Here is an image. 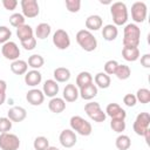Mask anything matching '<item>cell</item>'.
I'll use <instances>...</instances> for the list:
<instances>
[{
    "label": "cell",
    "instance_id": "603a6c76",
    "mask_svg": "<svg viewBox=\"0 0 150 150\" xmlns=\"http://www.w3.org/2000/svg\"><path fill=\"white\" fill-rule=\"evenodd\" d=\"M118 35V29L115 25L109 23L102 28V36L105 41H114Z\"/></svg>",
    "mask_w": 150,
    "mask_h": 150
},
{
    "label": "cell",
    "instance_id": "9c48e42d",
    "mask_svg": "<svg viewBox=\"0 0 150 150\" xmlns=\"http://www.w3.org/2000/svg\"><path fill=\"white\" fill-rule=\"evenodd\" d=\"M22 15L25 18H36L40 13V7L36 0H21Z\"/></svg>",
    "mask_w": 150,
    "mask_h": 150
},
{
    "label": "cell",
    "instance_id": "8fae6325",
    "mask_svg": "<svg viewBox=\"0 0 150 150\" xmlns=\"http://www.w3.org/2000/svg\"><path fill=\"white\" fill-rule=\"evenodd\" d=\"M1 53L4 55L5 59L7 60H11L12 62L18 60L19 56H20V49H19V46L13 42V41H8L6 43L2 45L1 47Z\"/></svg>",
    "mask_w": 150,
    "mask_h": 150
},
{
    "label": "cell",
    "instance_id": "3957f363",
    "mask_svg": "<svg viewBox=\"0 0 150 150\" xmlns=\"http://www.w3.org/2000/svg\"><path fill=\"white\" fill-rule=\"evenodd\" d=\"M110 14L115 26H123L128 21V8L124 2H114L110 6Z\"/></svg>",
    "mask_w": 150,
    "mask_h": 150
},
{
    "label": "cell",
    "instance_id": "e575fe53",
    "mask_svg": "<svg viewBox=\"0 0 150 150\" xmlns=\"http://www.w3.org/2000/svg\"><path fill=\"white\" fill-rule=\"evenodd\" d=\"M110 127L111 129L117 132V134H121L122 131L125 130V121L124 120H118V118H111V122H110Z\"/></svg>",
    "mask_w": 150,
    "mask_h": 150
},
{
    "label": "cell",
    "instance_id": "ee69618b",
    "mask_svg": "<svg viewBox=\"0 0 150 150\" xmlns=\"http://www.w3.org/2000/svg\"><path fill=\"white\" fill-rule=\"evenodd\" d=\"M141 64L144 68H150V54H144L141 57Z\"/></svg>",
    "mask_w": 150,
    "mask_h": 150
},
{
    "label": "cell",
    "instance_id": "7c38bea8",
    "mask_svg": "<svg viewBox=\"0 0 150 150\" xmlns=\"http://www.w3.org/2000/svg\"><path fill=\"white\" fill-rule=\"evenodd\" d=\"M59 141H60L62 146L71 148V146H74L76 144L77 137H76V134L71 129H64V130L61 131V134L59 136Z\"/></svg>",
    "mask_w": 150,
    "mask_h": 150
},
{
    "label": "cell",
    "instance_id": "f35d334b",
    "mask_svg": "<svg viewBox=\"0 0 150 150\" xmlns=\"http://www.w3.org/2000/svg\"><path fill=\"white\" fill-rule=\"evenodd\" d=\"M12 36V32L7 26H0V43H6L9 41V38Z\"/></svg>",
    "mask_w": 150,
    "mask_h": 150
},
{
    "label": "cell",
    "instance_id": "277c9868",
    "mask_svg": "<svg viewBox=\"0 0 150 150\" xmlns=\"http://www.w3.org/2000/svg\"><path fill=\"white\" fill-rule=\"evenodd\" d=\"M69 123H70L71 130L74 132H77L81 136H89L91 134V131H93L91 124L87 120L81 117V116H77V115L76 116H71Z\"/></svg>",
    "mask_w": 150,
    "mask_h": 150
},
{
    "label": "cell",
    "instance_id": "4316f807",
    "mask_svg": "<svg viewBox=\"0 0 150 150\" xmlns=\"http://www.w3.org/2000/svg\"><path fill=\"white\" fill-rule=\"evenodd\" d=\"M50 32H52L50 25L47 23V22H41V23H39V25L36 26V28H35V35H36V38L40 39V40L47 39V38L49 36Z\"/></svg>",
    "mask_w": 150,
    "mask_h": 150
},
{
    "label": "cell",
    "instance_id": "d6a6232c",
    "mask_svg": "<svg viewBox=\"0 0 150 150\" xmlns=\"http://www.w3.org/2000/svg\"><path fill=\"white\" fill-rule=\"evenodd\" d=\"M136 100L138 102H141L142 104H146L150 102V90L146 88H141L137 90L136 93Z\"/></svg>",
    "mask_w": 150,
    "mask_h": 150
},
{
    "label": "cell",
    "instance_id": "44dd1931",
    "mask_svg": "<svg viewBox=\"0 0 150 150\" xmlns=\"http://www.w3.org/2000/svg\"><path fill=\"white\" fill-rule=\"evenodd\" d=\"M48 108H49V110L52 112L60 114L66 109V101L63 98H61V97L55 96V97L50 98V101L48 102Z\"/></svg>",
    "mask_w": 150,
    "mask_h": 150
},
{
    "label": "cell",
    "instance_id": "681fc988",
    "mask_svg": "<svg viewBox=\"0 0 150 150\" xmlns=\"http://www.w3.org/2000/svg\"><path fill=\"white\" fill-rule=\"evenodd\" d=\"M80 150H82V149H80Z\"/></svg>",
    "mask_w": 150,
    "mask_h": 150
},
{
    "label": "cell",
    "instance_id": "8992f818",
    "mask_svg": "<svg viewBox=\"0 0 150 150\" xmlns=\"http://www.w3.org/2000/svg\"><path fill=\"white\" fill-rule=\"evenodd\" d=\"M20 146V139L16 135L11 132L0 134V149L1 150H18Z\"/></svg>",
    "mask_w": 150,
    "mask_h": 150
},
{
    "label": "cell",
    "instance_id": "c3c4849f",
    "mask_svg": "<svg viewBox=\"0 0 150 150\" xmlns=\"http://www.w3.org/2000/svg\"><path fill=\"white\" fill-rule=\"evenodd\" d=\"M47 150H60V149L56 148V146H50V145H49V146L47 148Z\"/></svg>",
    "mask_w": 150,
    "mask_h": 150
},
{
    "label": "cell",
    "instance_id": "5b68a950",
    "mask_svg": "<svg viewBox=\"0 0 150 150\" xmlns=\"http://www.w3.org/2000/svg\"><path fill=\"white\" fill-rule=\"evenodd\" d=\"M84 111H86V114L88 115V117L90 120H93L94 122H97V123L104 122L105 118H107V115L101 109V105H100L98 102H89V103H86Z\"/></svg>",
    "mask_w": 150,
    "mask_h": 150
},
{
    "label": "cell",
    "instance_id": "d590c367",
    "mask_svg": "<svg viewBox=\"0 0 150 150\" xmlns=\"http://www.w3.org/2000/svg\"><path fill=\"white\" fill-rule=\"evenodd\" d=\"M9 23H11V26L18 28V27L25 25V16L21 13H14L9 16Z\"/></svg>",
    "mask_w": 150,
    "mask_h": 150
},
{
    "label": "cell",
    "instance_id": "f546056e",
    "mask_svg": "<svg viewBox=\"0 0 150 150\" xmlns=\"http://www.w3.org/2000/svg\"><path fill=\"white\" fill-rule=\"evenodd\" d=\"M115 145L118 150H128L131 145V139L128 135L121 134V135L117 136V138L115 141Z\"/></svg>",
    "mask_w": 150,
    "mask_h": 150
},
{
    "label": "cell",
    "instance_id": "4fadbf2b",
    "mask_svg": "<svg viewBox=\"0 0 150 150\" xmlns=\"http://www.w3.org/2000/svg\"><path fill=\"white\" fill-rule=\"evenodd\" d=\"M105 115H108L111 118H118V120H125L127 112L124 109L121 108L117 103H109L105 108Z\"/></svg>",
    "mask_w": 150,
    "mask_h": 150
},
{
    "label": "cell",
    "instance_id": "ab89813d",
    "mask_svg": "<svg viewBox=\"0 0 150 150\" xmlns=\"http://www.w3.org/2000/svg\"><path fill=\"white\" fill-rule=\"evenodd\" d=\"M13 122L8 117H0V134L8 132L12 129Z\"/></svg>",
    "mask_w": 150,
    "mask_h": 150
},
{
    "label": "cell",
    "instance_id": "8d00e7d4",
    "mask_svg": "<svg viewBox=\"0 0 150 150\" xmlns=\"http://www.w3.org/2000/svg\"><path fill=\"white\" fill-rule=\"evenodd\" d=\"M118 67V63L117 61L115 60H109L104 63V73L107 75H115V71Z\"/></svg>",
    "mask_w": 150,
    "mask_h": 150
},
{
    "label": "cell",
    "instance_id": "7a4b0ae2",
    "mask_svg": "<svg viewBox=\"0 0 150 150\" xmlns=\"http://www.w3.org/2000/svg\"><path fill=\"white\" fill-rule=\"evenodd\" d=\"M76 41L80 47L86 52H93L97 47V40L91 32L87 29H81L76 33Z\"/></svg>",
    "mask_w": 150,
    "mask_h": 150
},
{
    "label": "cell",
    "instance_id": "7bdbcfd3",
    "mask_svg": "<svg viewBox=\"0 0 150 150\" xmlns=\"http://www.w3.org/2000/svg\"><path fill=\"white\" fill-rule=\"evenodd\" d=\"M2 5L7 11H14L18 6L16 0H2Z\"/></svg>",
    "mask_w": 150,
    "mask_h": 150
},
{
    "label": "cell",
    "instance_id": "6da1fadb",
    "mask_svg": "<svg viewBox=\"0 0 150 150\" xmlns=\"http://www.w3.org/2000/svg\"><path fill=\"white\" fill-rule=\"evenodd\" d=\"M123 33V47H138L141 42V28L136 23L125 25Z\"/></svg>",
    "mask_w": 150,
    "mask_h": 150
},
{
    "label": "cell",
    "instance_id": "d6986e66",
    "mask_svg": "<svg viewBox=\"0 0 150 150\" xmlns=\"http://www.w3.org/2000/svg\"><path fill=\"white\" fill-rule=\"evenodd\" d=\"M59 84L55 80H47L45 83H43V88H42V93L45 96H48V97H55L56 94L59 93Z\"/></svg>",
    "mask_w": 150,
    "mask_h": 150
},
{
    "label": "cell",
    "instance_id": "7dc6e473",
    "mask_svg": "<svg viewBox=\"0 0 150 150\" xmlns=\"http://www.w3.org/2000/svg\"><path fill=\"white\" fill-rule=\"evenodd\" d=\"M6 101V93H0V105L4 104Z\"/></svg>",
    "mask_w": 150,
    "mask_h": 150
},
{
    "label": "cell",
    "instance_id": "2e32d148",
    "mask_svg": "<svg viewBox=\"0 0 150 150\" xmlns=\"http://www.w3.org/2000/svg\"><path fill=\"white\" fill-rule=\"evenodd\" d=\"M41 81H42V74L36 69H32L25 74V83L29 87H35L40 84Z\"/></svg>",
    "mask_w": 150,
    "mask_h": 150
},
{
    "label": "cell",
    "instance_id": "4dcf8cb0",
    "mask_svg": "<svg viewBox=\"0 0 150 150\" xmlns=\"http://www.w3.org/2000/svg\"><path fill=\"white\" fill-rule=\"evenodd\" d=\"M28 67H32L33 69H39V68H41L42 66H43V63H45V59L41 56V55H39V54H33V55H30L29 57H28Z\"/></svg>",
    "mask_w": 150,
    "mask_h": 150
},
{
    "label": "cell",
    "instance_id": "e0dca14e",
    "mask_svg": "<svg viewBox=\"0 0 150 150\" xmlns=\"http://www.w3.org/2000/svg\"><path fill=\"white\" fill-rule=\"evenodd\" d=\"M97 87L94 84V82L93 83H90V84H88V86H84V87H82V88H80V90H79V96H81L83 100H86V101H90V100H93L96 95H97Z\"/></svg>",
    "mask_w": 150,
    "mask_h": 150
},
{
    "label": "cell",
    "instance_id": "52a82bcc",
    "mask_svg": "<svg viewBox=\"0 0 150 150\" xmlns=\"http://www.w3.org/2000/svg\"><path fill=\"white\" fill-rule=\"evenodd\" d=\"M150 125V115L149 112H139L134 122V131L136 132V135L138 136H143L144 132L149 129Z\"/></svg>",
    "mask_w": 150,
    "mask_h": 150
},
{
    "label": "cell",
    "instance_id": "b9f144b4",
    "mask_svg": "<svg viewBox=\"0 0 150 150\" xmlns=\"http://www.w3.org/2000/svg\"><path fill=\"white\" fill-rule=\"evenodd\" d=\"M123 103L127 105V107H135L136 103H137V100H136V96L134 94H127L124 95L123 97Z\"/></svg>",
    "mask_w": 150,
    "mask_h": 150
},
{
    "label": "cell",
    "instance_id": "30bf717a",
    "mask_svg": "<svg viewBox=\"0 0 150 150\" xmlns=\"http://www.w3.org/2000/svg\"><path fill=\"white\" fill-rule=\"evenodd\" d=\"M53 43L60 50L67 49L70 46L69 34L64 29H56V32L53 34Z\"/></svg>",
    "mask_w": 150,
    "mask_h": 150
},
{
    "label": "cell",
    "instance_id": "cb8c5ba5",
    "mask_svg": "<svg viewBox=\"0 0 150 150\" xmlns=\"http://www.w3.org/2000/svg\"><path fill=\"white\" fill-rule=\"evenodd\" d=\"M94 81H95V86L101 88V89H107L110 87V83H111V80H110V76L107 75L105 73L101 71V73H97L94 77Z\"/></svg>",
    "mask_w": 150,
    "mask_h": 150
},
{
    "label": "cell",
    "instance_id": "ba28073f",
    "mask_svg": "<svg viewBox=\"0 0 150 150\" xmlns=\"http://www.w3.org/2000/svg\"><path fill=\"white\" fill-rule=\"evenodd\" d=\"M148 8L146 5L142 1H136L131 6V18L136 23H142L146 19Z\"/></svg>",
    "mask_w": 150,
    "mask_h": 150
},
{
    "label": "cell",
    "instance_id": "7402d4cb",
    "mask_svg": "<svg viewBox=\"0 0 150 150\" xmlns=\"http://www.w3.org/2000/svg\"><path fill=\"white\" fill-rule=\"evenodd\" d=\"M122 56L125 61L135 62L139 59V49L138 47H123Z\"/></svg>",
    "mask_w": 150,
    "mask_h": 150
},
{
    "label": "cell",
    "instance_id": "ffe728a7",
    "mask_svg": "<svg viewBox=\"0 0 150 150\" xmlns=\"http://www.w3.org/2000/svg\"><path fill=\"white\" fill-rule=\"evenodd\" d=\"M103 25V20L100 15H96V14H93V15H89L87 19H86V28L87 30H98Z\"/></svg>",
    "mask_w": 150,
    "mask_h": 150
},
{
    "label": "cell",
    "instance_id": "1f68e13d",
    "mask_svg": "<svg viewBox=\"0 0 150 150\" xmlns=\"http://www.w3.org/2000/svg\"><path fill=\"white\" fill-rule=\"evenodd\" d=\"M115 75L117 76L118 80H127L130 77L131 70H130L129 66H127V64H118V67L115 71Z\"/></svg>",
    "mask_w": 150,
    "mask_h": 150
},
{
    "label": "cell",
    "instance_id": "74e56055",
    "mask_svg": "<svg viewBox=\"0 0 150 150\" xmlns=\"http://www.w3.org/2000/svg\"><path fill=\"white\" fill-rule=\"evenodd\" d=\"M66 7L70 13H77L81 8L80 0H66Z\"/></svg>",
    "mask_w": 150,
    "mask_h": 150
},
{
    "label": "cell",
    "instance_id": "5bb4252c",
    "mask_svg": "<svg viewBox=\"0 0 150 150\" xmlns=\"http://www.w3.org/2000/svg\"><path fill=\"white\" fill-rule=\"evenodd\" d=\"M26 100L32 105H40L45 101V95L40 89H30L26 94Z\"/></svg>",
    "mask_w": 150,
    "mask_h": 150
},
{
    "label": "cell",
    "instance_id": "ac0fdd59",
    "mask_svg": "<svg viewBox=\"0 0 150 150\" xmlns=\"http://www.w3.org/2000/svg\"><path fill=\"white\" fill-rule=\"evenodd\" d=\"M62 95H63L62 98L66 102H75L77 100V97H79V89H77V87L75 84H71V83L66 84Z\"/></svg>",
    "mask_w": 150,
    "mask_h": 150
},
{
    "label": "cell",
    "instance_id": "bcb514c9",
    "mask_svg": "<svg viewBox=\"0 0 150 150\" xmlns=\"http://www.w3.org/2000/svg\"><path fill=\"white\" fill-rule=\"evenodd\" d=\"M143 136L145 137V142H146V144L149 145V144H150V129H148V130L144 132Z\"/></svg>",
    "mask_w": 150,
    "mask_h": 150
},
{
    "label": "cell",
    "instance_id": "83f0119b",
    "mask_svg": "<svg viewBox=\"0 0 150 150\" xmlns=\"http://www.w3.org/2000/svg\"><path fill=\"white\" fill-rule=\"evenodd\" d=\"M53 76L56 82H67L70 79V70L64 67H59L54 70Z\"/></svg>",
    "mask_w": 150,
    "mask_h": 150
},
{
    "label": "cell",
    "instance_id": "f1b7e54d",
    "mask_svg": "<svg viewBox=\"0 0 150 150\" xmlns=\"http://www.w3.org/2000/svg\"><path fill=\"white\" fill-rule=\"evenodd\" d=\"M93 83V76L89 71H81L76 76V86L79 88H82L84 86H88Z\"/></svg>",
    "mask_w": 150,
    "mask_h": 150
},
{
    "label": "cell",
    "instance_id": "836d02e7",
    "mask_svg": "<svg viewBox=\"0 0 150 150\" xmlns=\"http://www.w3.org/2000/svg\"><path fill=\"white\" fill-rule=\"evenodd\" d=\"M33 146L35 150H47L49 146V141L45 136H38L33 142Z\"/></svg>",
    "mask_w": 150,
    "mask_h": 150
},
{
    "label": "cell",
    "instance_id": "d4e9b609",
    "mask_svg": "<svg viewBox=\"0 0 150 150\" xmlns=\"http://www.w3.org/2000/svg\"><path fill=\"white\" fill-rule=\"evenodd\" d=\"M33 34H34V30H33V28L29 25L25 23V25H22V26L16 28V36L19 38L20 42L33 38Z\"/></svg>",
    "mask_w": 150,
    "mask_h": 150
},
{
    "label": "cell",
    "instance_id": "9a60e30c",
    "mask_svg": "<svg viewBox=\"0 0 150 150\" xmlns=\"http://www.w3.org/2000/svg\"><path fill=\"white\" fill-rule=\"evenodd\" d=\"M26 116H27V111H26V109L25 108H22V107H12L9 110H8V112H7V117L12 121V122H16V123H19V122H22L25 118H26Z\"/></svg>",
    "mask_w": 150,
    "mask_h": 150
},
{
    "label": "cell",
    "instance_id": "f6af8a7d",
    "mask_svg": "<svg viewBox=\"0 0 150 150\" xmlns=\"http://www.w3.org/2000/svg\"><path fill=\"white\" fill-rule=\"evenodd\" d=\"M7 89V83L4 80H0V93H6Z\"/></svg>",
    "mask_w": 150,
    "mask_h": 150
},
{
    "label": "cell",
    "instance_id": "484cf974",
    "mask_svg": "<svg viewBox=\"0 0 150 150\" xmlns=\"http://www.w3.org/2000/svg\"><path fill=\"white\" fill-rule=\"evenodd\" d=\"M11 70L15 75H23L28 70V63L23 60H15L11 63Z\"/></svg>",
    "mask_w": 150,
    "mask_h": 150
},
{
    "label": "cell",
    "instance_id": "60d3db41",
    "mask_svg": "<svg viewBox=\"0 0 150 150\" xmlns=\"http://www.w3.org/2000/svg\"><path fill=\"white\" fill-rule=\"evenodd\" d=\"M21 46L26 49V50H33L35 47H36V39L33 36L28 40H25V41H21Z\"/></svg>",
    "mask_w": 150,
    "mask_h": 150
}]
</instances>
